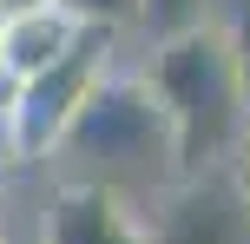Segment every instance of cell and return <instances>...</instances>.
<instances>
[{
	"label": "cell",
	"mask_w": 250,
	"mask_h": 244,
	"mask_svg": "<svg viewBox=\"0 0 250 244\" xmlns=\"http://www.w3.org/2000/svg\"><path fill=\"white\" fill-rule=\"evenodd\" d=\"M79 33H86V26H73L53 0H46V7H20V13H7V20H0V86H20V79L46 73V66L60 60Z\"/></svg>",
	"instance_id": "6"
},
{
	"label": "cell",
	"mask_w": 250,
	"mask_h": 244,
	"mask_svg": "<svg viewBox=\"0 0 250 244\" xmlns=\"http://www.w3.org/2000/svg\"><path fill=\"white\" fill-rule=\"evenodd\" d=\"M53 158L73 165V178H92V185H112V192L151 198L165 185H178V145H171V126H165L158 99L145 92L138 66H119V73L99 79L86 106L73 112V126L60 132Z\"/></svg>",
	"instance_id": "2"
},
{
	"label": "cell",
	"mask_w": 250,
	"mask_h": 244,
	"mask_svg": "<svg viewBox=\"0 0 250 244\" xmlns=\"http://www.w3.org/2000/svg\"><path fill=\"white\" fill-rule=\"evenodd\" d=\"M40 244H151V231L138 198L92 178H66L40 205Z\"/></svg>",
	"instance_id": "5"
},
{
	"label": "cell",
	"mask_w": 250,
	"mask_h": 244,
	"mask_svg": "<svg viewBox=\"0 0 250 244\" xmlns=\"http://www.w3.org/2000/svg\"><path fill=\"white\" fill-rule=\"evenodd\" d=\"M138 79L171 126L178 178L217 172L237 158L244 126H250V73H244V46L230 20H191V26L158 33Z\"/></svg>",
	"instance_id": "1"
},
{
	"label": "cell",
	"mask_w": 250,
	"mask_h": 244,
	"mask_svg": "<svg viewBox=\"0 0 250 244\" xmlns=\"http://www.w3.org/2000/svg\"><path fill=\"white\" fill-rule=\"evenodd\" d=\"M0 244H13V238H7V218H0Z\"/></svg>",
	"instance_id": "10"
},
{
	"label": "cell",
	"mask_w": 250,
	"mask_h": 244,
	"mask_svg": "<svg viewBox=\"0 0 250 244\" xmlns=\"http://www.w3.org/2000/svg\"><path fill=\"white\" fill-rule=\"evenodd\" d=\"M0 20H7V13H0Z\"/></svg>",
	"instance_id": "11"
},
{
	"label": "cell",
	"mask_w": 250,
	"mask_h": 244,
	"mask_svg": "<svg viewBox=\"0 0 250 244\" xmlns=\"http://www.w3.org/2000/svg\"><path fill=\"white\" fill-rule=\"evenodd\" d=\"M20 7H46V0H0V13H20Z\"/></svg>",
	"instance_id": "9"
},
{
	"label": "cell",
	"mask_w": 250,
	"mask_h": 244,
	"mask_svg": "<svg viewBox=\"0 0 250 244\" xmlns=\"http://www.w3.org/2000/svg\"><path fill=\"white\" fill-rule=\"evenodd\" d=\"M53 7L73 26H92V33H112V40L151 26V0H53Z\"/></svg>",
	"instance_id": "7"
},
{
	"label": "cell",
	"mask_w": 250,
	"mask_h": 244,
	"mask_svg": "<svg viewBox=\"0 0 250 244\" xmlns=\"http://www.w3.org/2000/svg\"><path fill=\"white\" fill-rule=\"evenodd\" d=\"M151 244H250V178L237 165L191 172L145 205Z\"/></svg>",
	"instance_id": "4"
},
{
	"label": "cell",
	"mask_w": 250,
	"mask_h": 244,
	"mask_svg": "<svg viewBox=\"0 0 250 244\" xmlns=\"http://www.w3.org/2000/svg\"><path fill=\"white\" fill-rule=\"evenodd\" d=\"M230 165H237L244 178H250V126H244V145H237V158H230Z\"/></svg>",
	"instance_id": "8"
},
{
	"label": "cell",
	"mask_w": 250,
	"mask_h": 244,
	"mask_svg": "<svg viewBox=\"0 0 250 244\" xmlns=\"http://www.w3.org/2000/svg\"><path fill=\"white\" fill-rule=\"evenodd\" d=\"M105 73H119V40L86 26L46 73L7 86V145H13V165H40V158H53L60 132L73 126V112L99 92Z\"/></svg>",
	"instance_id": "3"
}]
</instances>
